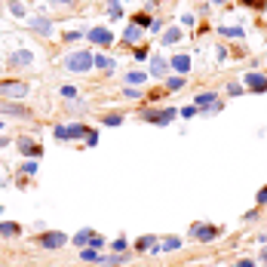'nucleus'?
<instances>
[{
    "label": "nucleus",
    "mask_w": 267,
    "mask_h": 267,
    "mask_svg": "<svg viewBox=\"0 0 267 267\" xmlns=\"http://www.w3.org/2000/svg\"><path fill=\"white\" fill-rule=\"evenodd\" d=\"M175 117H178L175 108H142V120L154 126H169Z\"/></svg>",
    "instance_id": "obj_1"
},
{
    "label": "nucleus",
    "mask_w": 267,
    "mask_h": 267,
    "mask_svg": "<svg viewBox=\"0 0 267 267\" xmlns=\"http://www.w3.org/2000/svg\"><path fill=\"white\" fill-rule=\"evenodd\" d=\"M92 59H96V55H92L89 49H77V52H71V55L65 59V68H68L71 74H86L89 68H92Z\"/></svg>",
    "instance_id": "obj_2"
},
{
    "label": "nucleus",
    "mask_w": 267,
    "mask_h": 267,
    "mask_svg": "<svg viewBox=\"0 0 267 267\" xmlns=\"http://www.w3.org/2000/svg\"><path fill=\"white\" fill-rule=\"evenodd\" d=\"M28 83H22V80H0V96L3 98H25L28 96Z\"/></svg>",
    "instance_id": "obj_3"
},
{
    "label": "nucleus",
    "mask_w": 267,
    "mask_h": 267,
    "mask_svg": "<svg viewBox=\"0 0 267 267\" xmlns=\"http://www.w3.org/2000/svg\"><path fill=\"white\" fill-rule=\"evenodd\" d=\"M221 230H218L215 224H191V237L194 240H200V243H212Z\"/></svg>",
    "instance_id": "obj_4"
},
{
    "label": "nucleus",
    "mask_w": 267,
    "mask_h": 267,
    "mask_svg": "<svg viewBox=\"0 0 267 267\" xmlns=\"http://www.w3.org/2000/svg\"><path fill=\"white\" fill-rule=\"evenodd\" d=\"M19 154L28 160H37V157H43V147L37 142H31V138H19Z\"/></svg>",
    "instance_id": "obj_5"
},
{
    "label": "nucleus",
    "mask_w": 267,
    "mask_h": 267,
    "mask_svg": "<svg viewBox=\"0 0 267 267\" xmlns=\"http://www.w3.org/2000/svg\"><path fill=\"white\" fill-rule=\"evenodd\" d=\"M243 83H246L252 92H267V77H264V74H258V71L243 74Z\"/></svg>",
    "instance_id": "obj_6"
},
{
    "label": "nucleus",
    "mask_w": 267,
    "mask_h": 267,
    "mask_svg": "<svg viewBox=\"0 0 267 267\" xmlns=\"http://www.w3.org/2000/svg\"><path fill=\"white\" fill-rule=\"evenodd\" d=\"M37 243H40L43 249H62L65 243H68V237H65V234H59V230H49V234H43Z\"/></svg>",
    "instance_id": "obj_7"
},
{
    "label": "nucleus",
    "mask_w": 267,
    "mask_h": 267,
    "mask_svg": "<svg viewBox=\"0 0 267 267\" xmlns=\"http://www.w3.org/2000/svg\"><path fill=\"white\" fill-rule=\"evenodd\" d=\"M86 37H89L92 43H98V46H111V43H114V34H111L108 28H89Z\"/></svg>",
    "instance_id": "obj_8"
},
{
    "label": "nucleus",
    "mask_w": 267,
    "mask_h": 267,
    "mask_svg": "<svg viewBox=\"0 0 267 267\" xmlns=\"http://www.w3.org/2000/svg\"><path fill=\"white\" fill-rule=\"evenodd\" d=\"M31 31H34V34H40V37H52V31H55V28H52V22H49V19L34 16V19H31Z\"/></svg>",
    "instance_id": "obj_9"
},
{
    "label": "nucleus",
    "mask_w": 267,
    "mask_h": 267,
    "mask_svg": "<svg viewBox=\"0 0 267 267\" xmlns=\"http://www.w3.org/2000/svg\"><path fill=\"white\" fill-rule=\"evenodd\" d=\"M166 71H169V62L163 55H154L150 59V77H166Z\"/></svg>",
    "instance_id": "obj_10"
},
{
    "label": "nucleus",
    "mask_w": 267,
    "mask_h": 267,
    "mask_svg": "<svg viewBox=\"0 0 267 267\" xmlns=\"http://www.w3.org/2000/svg\"><path fill=\"white\" fill-rule=\"evenodd\" d=\"M154 249H157V237L154 234H145V237L135 240V252H154Z\"/></svg>",
    "instance_id": "obj_11"
},
{
    "label": "nucleus",
    "mask_w": 267,
    "mask_h": 267,
    "mask_svg": "<svg viewBox=\"0 0 267 267\" xmlns=\"http://www.w3.org/2000/svg\"><path fill=\"white\" fill-rule=\"evenodd\" d=\"M169 68H172V71H178V74H188L191 71V59H188V55H172Z\"/></svg>",
    "instance_id": "obj_12"
},
{
    "label": "nucleus",
    "mask_w": 267,
    "mask_h": 267,
    "mask_svg": "<svg viewBox=\"0 0 267 267\" xmlns=\"http://www.w3.org/2000/svg\"><path fill=\"white\" fill-rule=\"evenodd\" d=\"M0 114H9V117H31L28 108H22V104H9V101L0 104Z\"/></svg>",
    "instance_id": "obj_13"
},
{
    "label": "nucleus",
    "mask_w": 267,
    "mask_h": 267,
    "mask_svg": "<svg viewBox=\"0 0 267 267\" xmlns=\"http://www.w3.org/2000/svg\"><path fill=\"white\" fill-rule=\"evenodd\" d=\"M218 101V92H200V96H194V104H196V108H209V104H215Z\"/></svg>",
    "instance_id": "obj_14"
},
{
    "label": "nucleus",
    "mask_w": 267,
    "mask_h": 267,
    "mask_svg": "<svg viewBox=\"0 0 267 267\" xmlns=\"http://www.w3.org/2000/svg\"><path fill=\"white\" fill-rule=\"evenodd\" d=\"M142 34H145V28H138L135 22H132V25L123 31V43H138V40H142Z\"/></svg>",
    "instance_id": "obj_15"
},
{
    "label": "nucleus",
    "mask_w": 267,
    "mask_h": 267,
    "mask_svg": "<svg viewBox=\"0 0 267 267\" xmlns=\"http://www.w3.org/2000/svg\"><path fill=\"white\" fill-rule=\"evenodd\" d=\"M92 68H98V71H114V68H117V62L108 59V55H96V59H92Z\"/></svg>",
    "instance_id": "obj_16"
},
{
    "label": "nucleus",
    "mask_w": 267,
    "mask_h": 267,
    "mask_svg": "<svg viewBox=\"0 0 267 267\" xmlns=\"http://www.w3.org/2000/svg\"><path fill=\"white\" fill-rule=\"evenodd\" d=\"M147 77L150 74H145V71H129L123 80H126V86H138V83H147Z\"/></svg>",
    "instance_id": "obj_17"
},
{
    "label": "nucleus",
    "mask_w": 267,
    "mask_h": 267,
    "mask_svg": "<svg viewBox=\"0 0 267 267\" xmlns=\"http://www.w3.org/2000/svg\"><path fill=\"white\" fill-rule=\"evenodd\" d=\"M157 249H163V252H178V249H181V237H163V243H160Z\"/></svg>",
    "instance_id": "obj_18"
},
{
    "label": "nucleus",
    "mask_w": 267,
    "mask_h": 267,
    "mask_svg": "<svg viewBox=\"0 0 267 267\" xmlns=\"http://www.w3.org/2000/svg\"><path fill=\"white\" fill-rule=\"evenodd\" d=\"M92 237H96V230L83 227V230H80V234H77V237H74L71 243H74V246H80V249H83V246H89V240H92Z\"/></svg>",
    "instance_id": "obj_19"
},
{
    "label": "nucleus",
    "mask_w": 267,
    "mask_h": 267,
    "mask_svg": "<svg viewBox=\"0 0 267 267\" xmlns=\"http://www.w3.org/2000/svg\"><path fill=\"white\" fill-rule=\"evenodd\" d=\"M22 234V224H13V221H0V237H19Z\"/></svg>",
    "instance_id": "obj_20"
},
{
    "label": "nucleus",
    "mask_w": 267,
    "mask_h": 267,
    "mask_svg": "<svg viewBox=\"0 0 267 267\" xmlns=\"http://www.w3.org/2000/svg\"><path fill=\"white\" fill-rule=\"evenodd\" d=\"M86 132H89V126H83V123L68 126V138H86Z\"/></svg>",
    "instance_id": "obj_21"
},
{
    "label": "nucleus",
    "mask_w": 267,
    "mask_h": 267,
    "mask_svg": "<svg viewBox=\"0 0 267 267\" xmlns=\"http://www.w3.org/2000/svg\"><path fill=\"white\" fill-rule=\"evenodd\" d=\"M101 123H104V126H111V129H114V126H123V123H126V117H123V114H108V117H104Z\"/></svg>",
    "instance_id": "obj_22"
},
{
    "label": "nucleus",
    "mask_w": 267,
    "mask_h": 267,
    "mask_svg": "<svg viewBox=\"0 0 267 267\" xmlns=\"http://www.w3.org/2000/svg\"><path fill=\"white\" fill-rule=\"evenodd\" d=\"M218 34H224V37H243V28H230V25H218Z\"/></svg>",
    "instance_id": "obj_23"
},
{
    "label": "nucleus",
    "mask_w": 267,
    "mask_h": 267,
    "mask_svg": "<svg viewBox=\"0 0 267 267\" xmlns=\"http://www.w3.org/2000/svg\"><path fill=\"white\" fill-rule=\"evenodd\" d=\"M31 59H34V55H31L28 49H22V52L13 55V65H31Z\"/></svg>",
    "instance_id": "obj_24"
},
{
    "label": "nucleus",
    "mask_w": 267,
    "mask_h": 267,
    "mask_svg": "<svg viewBox=\"0 0 267 267\" xmlns=\"http://www.w3.org/2000/svg\"><path fill=\"white\" fill-rule=\"evenodd\" d=\"M178 37H181V31H178V28L163 31V43H166V46H169V43H178Z\"/></svg>",
    "instance_id": "obj_25"
},
{
    "label": "nucleus",
    "mask_w": 267,
    "mask_h": 267,
    "mask_svg": "<svg viewBox=\"0 0 267 267\" xmlns=\"http://www.w3.org/2000/svg\"><path fill=\"white\" fill-rule=\"evenodd\" d=\"M224 111V101H215V104H209V108H203L200 114H206V117H215V114H221Z\"/></svg>",
    "instance_id": "obj_26"
},
{
    "label": "nucleus",
    "mask_w": 267,
    "mask_h": 267,
    "mask_svg": "<svg viewBox=\"0 0 267 267\" xmlns=\"http://www.w3.org/2000/svg\"><path fill=\"white\" fill-rule=\"evenodd\" d=\"M80 258H83V261H101V255H98V249H83V252H80Z\"/></svg>",
    "instance_id": "obj_27"
},
{
    "label": "nucleus",
    "mask_w": 267,
    "mask_h": 267,
    "mask_svg": "<svg viewBox=\"0 0 267 267\" xmlns=\"http://www.w3.org/2000/svg\"><path fill=\"white\" fill-rule=\"evenodd\" d=\"M126 246H129V243H126V237H123V234H120L117 240H114V243H111V249H114V252H117V255H123V252H126Z\"/></svg>",
    "instance_id": "obj_28"
},
{
    "label": "nucleus",
    "mask_w": 267,
    "mask_h": 267,
    "mask_svg": "<svg viewBox=\"0 0 267 267\" xmlns=\"http://www.w3.org/2000/svg\"><path fill=\"white\" fill-rule=\"evenodd\" d=\"M22 172H25L28 178H31V175H37V160H25V163H22Z\"/></svg>",
    "instance_id": "obj_29"
},
{
    "label": "nucleus",
    "mask_w": 267,
    "mask_h": 267,
    "mask_svg": "<svg viewBox=\"0 0 267 267\" xmlns=\"http://www.w3.org/2000/svg\"><path fill=\"white\" fill-rule=\"evenodd\" d=\"M108 13H111V19H120L123 16V6L117 3V0H108Z\"/></svg>",
    "instance_id": "obj_30"
},
{
    "label": "nucleus",
    "mask_w": 267,
    "mask_h": 267,
    "mask_svg": "<svg viewBox=\"0 0 267 267\" xmlns=\"http://www.w3.org/2000/svg\"><path fill=\"white\" fill-rule=\"evenodd\" d=\"M132 22H135V25H138V28H150V22H154V19H150L147 13H138V16H135Z\"/></svg>",
    "instance_id": "obj_31"
},
{
    "label": "nucleus",
    "mask_w": 267,
    "mask_h": 267,
    "mask_svg": "<svg viewBox=\"0 0 267 267\" xmlns=\"http://www.w3.org/2000/svg\"><path fill=\"white\" fill-rule=\"evenodd\" d=\"M178 114H181L184 120H191V117H196V114H200V108H196V104H188V108H181Z\"/></svg>",
    "instance_id": "obj_32"
},
{
    "label": "nucleus",
    "mask_w": 267,
    "mask_h": 267,
    "mask_svg": "<svg viewBox=\"0 0 267 267\" xmlns=\"http://www.w3.org/2000/svg\"><path fill=\"white\" fill-rule=\"evenodd\" d=\"M181 86H184V77H169V80H166V89H172V92L181 89Z\"/></svg>",
    "instance_id": "obj_33"
},
{
    "label": "nucleus",
    "mask_w": 267,
    "mask_h": 267,
    "mask_svg": "<svg viewBox=\"0 0 267 267\" xmlns=\"http://www.w3.org/2000/svg\"><path fill=\"white\" fill-rule=\"evenodd\" d=\"M83 142H86V147H96V145H98V132H96V129H89Z\"/></svg>",
    "instance_id": "obj_34"
},
{
    "label": "nucleus",
    "mask_w": 267,
    "mask_h": 267,
    "mask_svg": "<svg viewBox=\"0 0 267 267\" xmlns=\"http://www.w3.org/2000/svg\"><path fill=\"white\" fill-rule=\"evenodd\" d=\"M243 6H252V9H264L267 6V0H240Z\"/></svg>",
    "instance_id": "obj_35"
},
{
    "label": "nucleus",
    "mask_w": 267,
    "mask_h": 267,
    "mask_svg": "<svg viewBox=\"0 0 267 267\" xmlns=\"http://www.w3.org/2000/svg\"><path fill=\"white\" fill-rule=\"evenodd\" d=\"M255 203H258V206H267V184H264L258 194H255Z\"/></svg>",
    "instance_id": "obj_36"
},
{
    "label": "nucleus",
    "mask_w": 267,
    "mask_h": 267,
    "mask_svg": "<svg viewBox=\"0 0 267 267\" xmlns=\"http://www.w3.org/2000/svg\"><path fill=\"white\" fill-rule=\"evenodd\" d=\"M123 96H126V98H142V89H135V86H126V89H123Z\"/></svg>",
    "instance_id": "obj_37"
},
{
    "label": "nucleus",
    "mask_w": 267,
    "mask_h": 267,
    "mask_svg": "<svg viewBox=\"0 0 267 267\" xmlns=\"http://www.w3.org/2000/svg\"><path fill=\"white\" fill-rule=\"evenodd\" d=\"M52 135L59 138V142H65V138H68V126H55V129H52Z\"/></svg>",
    "instance_id": "obj_38"
},
{
    "label": "nucleus",
    "mask_w": 267,
    "mask_h": 267,
    "mask_svg": "<svg viewBox=\"0 0 267 267\" xmlns=\"http://www.w3.org/2000/svg\"><path fill=\"white\" fill-rule=\"evenodd\" d=\"M181 25H188V28H194V25H196V16H191V13H184V16H181Z\"/></svg>",
    "instance_id": "obj_39"
},
{
    "label": "nucleus",
    "mask_w": 267,
    "mask_h": 267,
    "mask_svg": "<svg viewBox=\"0 0 267 267\" xmlns=\"http://www.w3.org/2000/svg\"><path fill=\"white\" fill-rule=\"evenodd\" d=\"M62 96L65 98H77V89L74 86H62Z\"/></svg>",
    "instance_id": "obj_40"
},
{
    "label": "nucleus",
    "mask_w": 267,
    "mask_h": 267,
    "mask_svg": "<svg viewBox=\"0 0 267 267\" xmlns=\"http://www.w3.org/2000/svg\"><path fill=\"white\" fill-rule=\"evenodd\" d=\"M240 92H243L240 83H227V96H240Z\"/></svg>",
    "instance_id": "obj_41"
},
{
    "label": "nucleus",
    "mask_w": 267,
    "mask_h": 267,
    "mask_svg": "<svg viewBox=\"0 0 267 267\" xmlns=\"http://www.w3.org/2000/svg\"><path fill=\"white\" fill-rule=\"evenodd\" d=\"M89 246H96V249H101V246H104V237H101V234H96V237H92V240H89Z\"/></svg>",
    "instance_id": "obj_42"
},
{
    "label": "nucleus",
    "mask_w": 267,
    "mask_h": 267,
    "mask_svg": "<svg viewBox=\"0 0 267 267\" xmlns=\"http://www.w3.org/2000/svg\"><path fill=\"white\" fill-rule=\"evenodd\" d=\"M9 9H13V16H25V6L22 3H9Z\"/></svg>",
    "instance_id": "obj_43"
},
{
    "label": "nucleus",
    "mask_w": 267,
    "mask_h": 267,
    "mask_svg": "<svg viewBox=\"0 0 267 267\" xmlns=\"http://www.w3.org/2000/svg\"><path fill=\"white\" fill-rule=\"evenodd\" d=\"M243 218H246V221H255V218H258V209H249V212L243 215Z\"/></svg>",
    "instance_id": "obj_44"
},
{
    "label": "nucleus",
    "mask_w": 267,
    "mask_h": 267,
    "mask_svg": "<svg viewBox=\"0 0 267 267\" xmlns=\"http://www.w3.org/2000/svg\"><path fill=\"white\" fill-rule=\"evenodd\" d=\"M237 267H255V261H252V258H240Z\"/></svg>",
    "instance_id": "obj_45"
},
{
    "label": "nucleus",
    "mask_w": 267,
    "mask_h": 267,
    "mask_svg": "<svg viewBox=\"0 0 267 267\" xmlns=\"http://www.w3.org/2000/svg\"><path fill=\"white\" fill-rule=\"evenodd\" d=\"M132 55H135V59H138V62H145V59H147V49H135Z\"/></svg>",
    "instance_id": "obj_46"
},
{
    "label": "nucleus",
    "mask_w": 267,
    "mask_h": 267,
    "mask_svg": "<svg viewBox=\"0 0 267 267\" xmlns=\"http://www.w3.org/2000/svg\"><path fill=\"white\" fill-rule=\"evenodd\" d=\"M49 3H55V6H68L71 0H49Z\"/></svg>",
    "instance_id": "obj_47"
},
{
    "label": "nucleus",
    "mask_w": 267,
    "mask_h": 267,
    "mask_svg": "<svg viewBox=\"0 0 267 267\" xmlns=\"http://www.w3.org/2000/svg\"><path fill=\"white\" fill-rule=\"evenodd\" d=\"M258 258H261V261H264V264H267V246H264V249H261V255H258Z\"/></svg>",
    "instance_id": "obj_48"
},
{
    "label": "nucleus",
    "mask_w": 267,
    "mask_h": 267,
    "mask_svg": "<svg viewBox=\"0 0 267 267\" xmlns=\"http://www.w3.org/2000/svg\"><path fill=\"white\" fill-rule=\"evenodd\" d=\"M6 145H9V138H6V135H0V147H6Z\"/></svg>",
    "instance_id": "obj_49"
},
{
    "label": "nucleus",
    "mask_w": 267,
    "mask_h": 267,
    "mask_svg": "<svg viewBox=\"0 0 267 267\" xmlns=\"http://www.w3.org/2000/svg\"><path fill=\"white\" fill-rule=\"evenodd\" d=\"M212 3H215V6H218V3H227V0H212Z\"/></svg>",
    "instance_id": "obj_50"
},
{
    "label": "nucleus",
    "mask_w": 267,
    "mask_h": 267,
    "mask_svg": "<svg viewBox=\"0 0 267 267\" xmlns=\"http://www.w3.org/2000/svg\"><path fill=\"white\" fill-rule=\"evenodd\" d=\"M0 215H3V206H0Z\"/></svg>",
    "instance_id": "obj_51"
},
{
    "label": "nucleus",
    "mask_w": 267,
    "mask_h": 267,
    "mask_svg": "<svg viewBox=\"0 0 267 267\" xmlns=\"http://www.w3.org/2000/svg\"><path fill=\"white\" fill-rule=\"evenodd\" d=\"M0 129H3V123H0Z\"/></svg>",
    "instance_id": "obj_52"
}]
</instances>
